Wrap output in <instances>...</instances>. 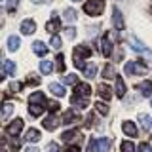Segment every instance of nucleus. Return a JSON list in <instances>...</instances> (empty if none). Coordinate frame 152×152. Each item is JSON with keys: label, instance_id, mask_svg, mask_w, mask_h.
<instances>
[{"label": "nucleus", "instance_id": "obj_33", "mask_svg": "<svg viewBox=\"0 0 152 152\" xmlns=\"http://www.w3.org/2000/svg\"><path fill=\"white\" fill-rule=\"evenodd\" d=\"M120 148H122V152H135V145L131 141H124Z\"/></svg>", "mask_w": 152, "mask_h": 152}, {"label": "nucleus", "instance_id": "obj_46", "mask_svg": "<svg viewBox=\"0 0 152 152\" xmlns=\"http://www.w3.org/2000/svg\"><path fill=\"white\" fill-rule=\"evenodd\" d=\"M48 152H59V146H57V142H51V145L48 146Z\"/></svg>", "mask_w": 152, "mask_h": 152}, {"label": "nucleus", "instance_id": "obj_30", "mask_svg": "<svg viewBox=\"0 0 152 152\" xmlns=\"http://www.w3.org/2000/svg\"><path fill=\"white\" fill-rule=\"evenodd\" d=\"M114 76H116V70H114V66H112V65H107V66H104V70H103V78L108 80V78H114Z\"/></svg>", "mask_w": 152, "mask_h": 152}, {"label": "nucleus", "instance_id": "obj_38", "mask_svg": "<svg viewBox=\"0 0 152 152\" xmlns=\"http://www.w3.org/2000/svg\"><path fill=\"white\" fill-rule=\"evenodd\" d=\"M10 89H12L13 93H17V91H21V89H23V84L17 82V80H13V82L10 84Z\"/></svg>", "mask_w": 152, "mask_h": 152}, {"label": "nucleus", "instance_id": "obj_8", "mask_svg": "<svg viewBox=\"0 0 152 152\" xmlns=\"http://www.w3.org/2000/svg\"><path fill=\"white\" fill-rule=\"evenodd\" d=\"M59 28H61V21L59 19H50V21L46 23V31L50 32V34H57V32H59Z\"/></svg>", "mask_w": 152, "mask_h": 152}, {"label": "nucleus", "instance_id": "obj_17", "mask_svg": "<svg viewBox=\"0 0 152 152\" xmlns=\"http://www.w3.org/2000/svg\"><path fill=\"white\" fill-rule=\"evenodd\" d=\"M28 112H31L32 118L42 116V112H44V104H34V103H31V104H28Z\"/></svg>", "mask_w": 152, "mask_h": 152}, {"label": "nucleus", "instance_id": "obj_5", "mask_svg": "<svg viewBox=\"0 0 152 152\" xmlns=\"http://www.w3.org/2000/svg\"><path fill=\"white\" fill-rule=\"evenodd\" d=\"M101 53L104 57H108L112 53V42H110V34H104L101 38Z\"/></svg>", "mask_w": 152, "mask_h": 152}, {"label": "nucleus", "instance_id": "obj_39", "mask_svg": "<svg viewBox=\"0 0 152 152\" xmlns=\"http://www.w3.org/2000/svg\"><path fill=\"white\" fill-rule=\"evenodd\" d=\"M50 44H51V48L59 50V48H61V38L57 36V34H53V36H51V42H50Z\"/></svg>", "mask_w": 152, "mask_h": 152}, {"label": "nucleus", "instance_id": "obj_44", "mask_svg": "<svg viewBox=\"0 0 152 152\" xmlns=\"http://www.w3.org/2000/svg\"><path fill=\"white\" fill-rule=\"evenodd\" d=\"M65 34H66V38H70V40H72V38L76 36V31L70 27V28H66V31H65Z\"/></svg>", "mask_w": 152, "mask_h": 152}, {"label": "nucleus", "instance_id": "obj_27", "mask_svg": "<svg viewBox=\"0 0 152 152\" xmlns=\"http://www.w3.org/2000/svg\"><path fill=\"white\" fill-rule=\"evenodd\" d=\"M116 95L118 97H124V95H126V84H124L122 78H116Z\"/></svg>", "mask_w": 152, "mask_h": 152}, {"label": "nucleus", "instance_id": "obj_29", "mask_svg": "<svg viewBox=\"0 0 152 152\" xmlns=\"http://www.w3.org/2000/svg\"><path fill=\"white\" fill-rule=\"evenodd\" d=\"M55 69L59 70V72L65 70V57H63V53H57V57H55Z\"/></svg>", "mask_w": 152, "mask_h": 152}, {"label": "nucleus", "instance_id": "obj_22", "mask_svg": "<svg viewBox=\"0 0 152 152\" xmlns=\"http://www.w3.org/2000/svg\"><path fill=\"white\" fill-rule=\"evenodd\" d=\"M110 139H107V137H103V139H97V146H99V152H108L110 150Z\"/></svg>", "mask_w": 152, "mask_h": 152}, {"label": "nucleus", "instance_id": "obj_52", "mask_svg": "<svg viewBox=\"0 0 152 152\" xmlns=\"http://www.w3.org/2000/svg\"><path fill=\"white\" fill-rule=\"evenodd\" d=\"M0 61H2V53H0Z\"/></svg>", "mask_w": 152, "mask_h": 152}, {"label": "nucleus", "instance_id": "obj_36", "mask_svg": "<svg viewBox=\"0 0 152 152\" xmlns=\"http://www.w3.org/2000/svg\"><path fill=\"white\" fill-rule=\"evenodd\" d=\"M95 108H97V112L101 114V116H107L108 114V107L104 103H95Z\"/></svg>", "mask_w": 152, "mask_h": 152}, {"label": "nucleus", "instance_id": "obj_14", "mask_svg": "<svg viewBox=\"0 0 152 152\" xmlns=\"http://www.w3.org/2000/svg\"><path fill=\"white\" fill-rule=\"evenodd\" d=\"M50 91L57 95V97H65L66 91H65V86H61V84H57V82H51L50 84Z\"/></svg>", "mask_w": 152, "mask_h": 152}, {"label": "nucleus", "instance_id": "obj_50", "mask_svg": "<svg viewBox=\"0 0 152 152\" xmlns=\"http://www.w3.org/2000/svg\"><path fill=\"white\" fill-rule=\"evenodd\" d=\"M34 4H44V2H48V0H32Z\"/></svg>", "mask_w": 152, "mask_h": 152}, {"label": "nucleus", "instance_id": "obj_4", "mask_svg": "<svg viewBox=\"0 0 152 152\" xmlns=\"http://www.w3.org/2000/svg\"><path fill=\"white\" fill-rule=\"evenodd\" d=\"M127 74H145L146 72V66H141V63H135V61H129V63L124 65Z\"/></svg>", "mask_w": 152, "mask_h": 152}, {"label": "nucleus", "instance_id": "obj_41", "mask_svg": "<svg viewBox=\"0 0 152 152\" xmlns=\"http://www.w3.org/2000/svg\"><path fill=\"white\" fill-rule=\"evenodd\" d=\"M139 152H152V146L148 142H141L139 145Z\"/></svg>", "mask_w": 152, "mask_h": 152}, {"label": "nucleus", "instance_id": "obj_15", "mask_svg": "<svg viewBox=\"0 0 152 152\" xmlns=\"http://www.w3.org/2000/svg\"><path fill=\"white\" fill-rule=\"evenodd\" d=\"M32 50H34V53L40 55V57H44L48 53V46L44 44V42H40V40H36L34 44H32Z\"/></svg>", "mask_w": 152, "mask_h": 152}, {"label": "nucleus", "instance_id": "obj_3", "mask_svg": "<svg viewBox=\"0 0 152 152\" xmlns=\"http://www.w3.org/2000/svg\"><path fill=\"white\" fill-rule=\"evenodd\" d=\"M23 126H25V122L21 120V118H17V120H13L10 126L6 127V131H8V135H12V137H17L19 133L23 131Z\"/></svg>", "mask_w": 152, "mask_h": 152}, {"label": "nucleus", "instance_id": "obj_54", "mask_svg": "<svg viewBox=\"0 0 152 152\" xmlns=\"http://www.w3.org/2000/svg\"><path fill=\"white\" fill-rule=\"evenodd\" d=\"M2 152H6V150H2Z\"/></svg>", "mask_w": 152, "mask_h": 152}, {"label": "nucleus", "instance_id": "obj_16", "mask_svg": "<svg viewBox=\"0 0 152 152\" xmlns=\"http://www.w3.org/2000/svg\"><path fill=\"white\" fill-rule=\"evenodd\" d=\"M97 93L101 95V97L104 99V101H108V99H110V95H112L110 88H108L107 84H99V86H97Z\"/></svg>", "mask_w": 152, "mask_h": 152}, {"label": "nucleus", "instance_id": "obj_12", "mask_svg": "<svg viewBox=\"0 0 152 152\" xmlns=\"http://www.w3.org/2000/svg\"><path fill=\"white\" fill-rule=\"evenodd\" d=\"M80 120V116L76 114V110H65V116H63V122H65V126H69V124H74V122H78Z\"/></svg>", "mask_w": 152, "mask_h": 152}, {"label": "nucleus", "instance_id": "obj_9", "mask_svg": "<svg viewBox=\"0 0 152 152\" xmlns=\"http://www.w3.org/2000/svg\"><path fill=\"white\" fill-rule=\"evenodd\" d=\"M122 129H124V133H126V135H129V137H137L139 135V131H137V126L133 122H124V126H122Z\"/></svg>", "mask_w": 152, "mask_h": 152}, {"label": "nucleus", "instance_id": "obj_25", "mask_svg": "<svg viewBox=\"0 0 152 152\" xmlns=\"http://www.w3.org/2000/svg\"><path fill=\"white\" fill-rule=\"evenodd\" d=\"M25 141H31V142H36V141H40V131L38 129H28L27 131V135H25Z\"/></svg>", "mask_w": 152, "mask_h": 152}, {"label": "nucleus", "instance_id": "obj_2", "mask_svg": "<svg viewBox=\"0 0 152 152\" xmlns=\"http://www.w3.org/2000/svg\"><path fill=\"white\" fill-rule=\"evenodd\" d=\"M84 12L88 15H101L104 12V4L103 0H89V2L84 4Z\"/></svg>", "mask_w": 152, "mask_h": 152}, {"label": "nucleus", "instance_id": "obj_53", "mask_svg": "<svg viewBox=\"0 0 152 152\" xmlns=\"http://www.w3.org/2000/svg\"><path fill=\"white\" fill-rule=\"evenodd\" d=\"M74 2H80V0H74Z\"/></svg>", "mask_w": 152, "mask_h": 152}, {"label": "nucleus", "instance_id": "obj_47", "mask_svg": "<svg viewBox=\"0 0 152 152\" xmlns=\"http://www.w3.org/2000/svg\"><path fill=\"white\" fill-rule=\"evenodd\" d=\"M142 57H145L146 61H152V51H148V50H145V51H142Z\"/></svg>", "mask_w": 152, "mask_h": 152}, {"label": "nucleus", "instance_id": "obj_13", "mask_svg": "<svg viewBox=\"0 0 152 152\" xmlns=\"http://www.w3.org/2000/svg\"><path fill=\"white\" fill-rule=\"evenodd\" d=\"M42 126H44V127H46V129H50V131H53V129H55V127H57V126H59V118H57V116H53V114H51V116H50V118H46V120H44V122H42Z\"/></svg>", "mask_w": 152, "mask_h": 152}, {"label": "nucleus", "instance_id": "obj_43", "mask_svg": "<svg viewBox=\"0 0 152 152\" xmlns=\"http://www.w3.org/2000/svg\"><path fill=\"white\" fill-rule=\"evenodd\" d=\"M28 84H31V86H38V84H40V78L34 76V74H31V76H28Z\"/></svg>", "mask_w": 152, "mask_h": 152}, {"label": "nucleus", "instance_id": "obj_26", "mask_svg": "<svg viewBox=\"0 0 152 152\" xmlns=\"http://www.w3.org/2000/svg\"><path fill=\"white\" fill-rule=\"evenodd\" d=\"M19 46H21V42H19L17 36H10V38H8V48H10V51H17Z\"/></svg>", "mask_w": 152, "mask_h": 152}, {"label": "nucleus", "instance_id": "obj_20", "mask_svg": "<svg viewBox=\"0 0 152 152\" xmlns=\"http://www.w3.org/2000/svg\"><path fill=\"white\" fill-rule=\"evenodd\" d=\"M76 139H80V131H76V129H69L63 133V141L66 142H74Z\"/></svg>", "mask_w": 152, "mask_h": 152}, {"label": "nucleus", "instance_id": "obj_19", "mask_svg": "<svg viewBox=\"0 0 152 152\" xmlns=\"http://www.w3.org/2000/svg\"><path fill=\"white\" fill-rule=\"evenodd\" d=\"M28 103H34V104H48V101H46V97H44V93H42V91L32 93L31 99H28Z\"/></svg>", "mask_w": 152, "mask_h": 152}, {"label": "nucleus", "instance_id": "obj_32", "mask_svg": "<svg viewBox=\"0 0 152 152\" xmlns=\"http://www.w3.org/2000/svg\"><path fill=\"white\" fill-rule=\"evenodd\" d=\"M65 21H69V23H74L76 21V12L74 10H65Z\"/></svg>", "mask_w": 152, "mask_h": 152}, {"label": "nucleus", "instance_id": "obj_28", "mask_svg": "<svg viewBox=\"0 0 152 152\" xmlns=\"http://www.w3.org/2000/svg\"><path fill=\"white\" fill-rule=\"evenodd\" d=\"M51 70H53V63H51V61H42L40 63V72L42 74H50Z\"/></svg>", "mask_w": 152, "mask_h": 152}, {"label": "nucleus", "instance_id": "obj_37", "mask_svg": "<svg viewBox=\"0 0 152 152\" xmlns=\"http://www.w3.org/2000/svg\"><path fill=\"white\" fill-rule=\"evenodd\" d=\"M76 80H78V78H76V74H66L63 82H65V86H76Z\"/></svg>", "mask_w": 152, "mask_h": 152}, {"label": "nucleus", "instance_id": "obj_49", "mask_svg": "<svg viewBox=\"0 0 152 152\" xmlns=\"http://www.w3.org/2000/svg\"><path fill=\"white\" fill-rule=\"evenodd\" d=\"M25 152H40V150H38V148H36V146H28V148H27Z\"/></svg>", "mask_w": 152, "mask_h": 152}, {"label": "nucleus", "instance_id": "obj_51", "mask_svg": "<svg viewBox=\"0 0 152 152\" xmlns=\"http://www.w3.org/2000/svg\"><path fill=\"white\" fill-rule=\"evenodd\" d=\"M0 82H2V72H0Z\"/></svg>", "mask_w": 152, "mask_h": 152}, {"label": "nucleus", "instance_id": "obj_48", "mask_svg": "<svg viewBox=\"0 0 152 152\" xmlns=\"http://www.w3.org/2000/svg\"><path fill=\"white\" fill-rule=\"evenodd\" d=\"M65 152H80V148H78L76 145H72V146H69V148H66Z\"/></svg>", "mask_w": 152, "mask_h": 152}, {"label": "nucleus", "instance_id": "obj_24", "mask_svg": "<svg viewBox=\"0 0 152 152\" xmlns=\"http://www.w3.org/2000/svg\"><path fill=\"white\" fill-rule=\"evenodd\" d=\"M72 104H76V107H80V108H86L89 104V99L88 97H78V95H72Z\"/></svg>", "mask_w": 152, "mask_h": 152}, {"label": "nucleus", "instance_id": "obj_11", "mask_svg": "<svg viewBox=\"0 0 152 152\" xmlns=\"http://www.w3.org/2000/svg\"><path fill=\"white\" fill-rule=\"evenodd\" d=\"M89 93H91V88L88 84H78L74 88V95H78V97H89Z\"/></svg>", "mask_w": 152, "mask_h": 152}, {"label": "nucleus", "instance_id": "obj_31", "mask_svg": "<svg viewBox=\"0 0 152 152\" xmlns=\"http://www.w3.org/2000/svg\"><path fill=\"white\" fill-rule=\"evenodd\" d=\"M4 69H6V74L15 76V63H13V61H6V63H4Z\"/></svg>", "mask_w": 152, "mask_h": 152}, {"label": "nucleus", "instance_id": "obj_1", "mask_svg": "<svg viewBox=\"0 0 152 152\" xmlns=\"http://www.w3.org/2000/svg\"><path fill=\"white\" fill-rule=\"evenodd\" d=\"M72 57H74V66H76V69H84V66H86L84 59H86V57H91V50H89L88 46H76Z\"/></svg>", "mask_w": 152, "mask_h": 152}, {"label": "nucleus", "instance_id": "obj_18", "mask_svg": "<svg viewBox=\"0 0 152 152\" xmlns=\"http://www.w3.org/2000/svg\"><path fill=\"white\" fill-rule=\"evenodd\" d=\"M12 112H13V104L12 103H6V104L0 107V118H2V120L10 118V116H12Z\"/></svg>", "mask_w": 152, "mask_h": 152}, {"label": "nucleus", "instance_id": "obj_21", "mask_svg": "<svg viewBox=\"0 0 152 152\" xmlns=\"http://www.w3.org/2000/svg\"><path fill=\"white\" fill-rule=\"evenodd\" d=\"M127 40H129V46H131V50H133V51H145V46H142V42H139L133 34L127 38Z\"/></svg>", "mask_w": 152, "mask_h": 152}, {"label": "nucleus", "instance_id": "obj_45", "mask_svg": "<svg viewBox=\"0 0 152 152\" xmlns=\"http://www.w3.org/2000/svg\"><path fill=\"white\" fill-rule=\"evenodd\" d=\"M17 4H19V0H8V8L12 10V12L17 8Z\"/></svg>", "mask_w": 152, "mask_h": 152}, {"label": "nucleus", "instance_id": "obj_10", "mask_svg": "<svg viewBox=\"0 0 152 152\" xmlns=\"http://www.w3.org/2000/svg\"><path fill=\"white\" fill-rule=\"evenodd\" d=\"M139 91H141L142 97H150L152 95V82L150 80H142L139 84Z\"/></svg>", "mask_w": 152, "mask_h": 152}, {"label": "nucleus", "instance_id": "obj_42", "mask_svg": "<svg viewBox=\"0 0 152 152\" xmlns=\"http://www.w3.org/2000/svg\"><path fill=\"white\" fill-rule=\"evenodd\" d=\"M48 108H51V112H55V110H59V103L57 101H48V104H46Z\"/></svg>", "mask_w": 152, "mask_h": 152}, {"label": "nucleus", "instance_id": "obj_34", "mask_svg": "<svg viewBox=\"0 0 152 152\" xmlns=\"http://www.w3.org/2000/svg\"><path fill=\"white\" fill-rule=\"evenodd\" d=\"M86 152H99L97 139H95V137H91V139H89V142H88V150H86Z\"/></svg>", "mask_w": 152, "mask_h": 152}, {"label": "nucleus", "instance_id": "obj_40", "mask_svg": "<svg viewBox=\"0 0 152 152\" xmlns=\"http://www.w3.org/2000/svg\"><path fill=\"white\" fill-rule=\"evenodd\" d=\"M10 152H15V150H19V146H21V142L19 141H10Z\"/></svg>", "mask_w": 152, "mask_h": 152}, {"label": "nucleus", "instance_id": "obj_35", "mask_svg": "<svg viewBox=\"0 0 152 152\" xmlns=\"http://www.w3.org/2000/svg\"><path fill=\"white\" fill-rule=\"evenodd\" d=\"M139 122H141L142 129H150V118L146 116V114H141V116H139Z\"/></svg>", "mask_w": 152, "mask_h": 152}, {"label": "nucleus", "instance_id": "obj_55", "mask_svg": "<svg viewBox=\"0 0 152 152\" xmlns=\"http://www.w3.org/2000/svg\"><path fill=\"white\" fill-rule=\"evenodd\" d=\"M150 104H152V101H150Z\"/></svg>", "mask_w": 152, "mask_h": 152}, {"label": "nucleus", "instance_id": "obj_6", "mask_svg": "<svg viewBox=\"0 0 152 152\" xmlns=\"http://www.w3.org/2000/svg\"><path fill=\"white\" fill-rule=\"evenodd\" d=\"M112 23H114V28H116V31H122V28L126 27L124 17H122V13H120V10H118V8L112 10Z\"/></svg>", "mask_w": 152, "mask_h": 152}, {"label": "nucleus", "instance_id": "obj_7", "mask_svg": "<svg viewBox=\"0 0 152 152\" xmlns=\"http://www.w3.org/2000/svg\"><path fill=\"white\" fill-rule=\"evenodd\" d=\"M34 31H36V23L32 21V19H23V23H21V32L23 34H32Z\"/></svg>", "mask_w": 152, "mask_h": 152}, {"label": "nucleus", "instance_id": "obj_23", "mask_svg": "<svg viewBox=\"0 0 152 152\" xmlns=\"http://www.w3.org/2000/svg\"><path fill=\"white\" fill-rule=\"evenodd\" d=\"M84 74H86V78H95V74H97V65L88 63L84 66Z\"/></svg>", "mask_w": 152, "mask_h": 152}]
</instances>
